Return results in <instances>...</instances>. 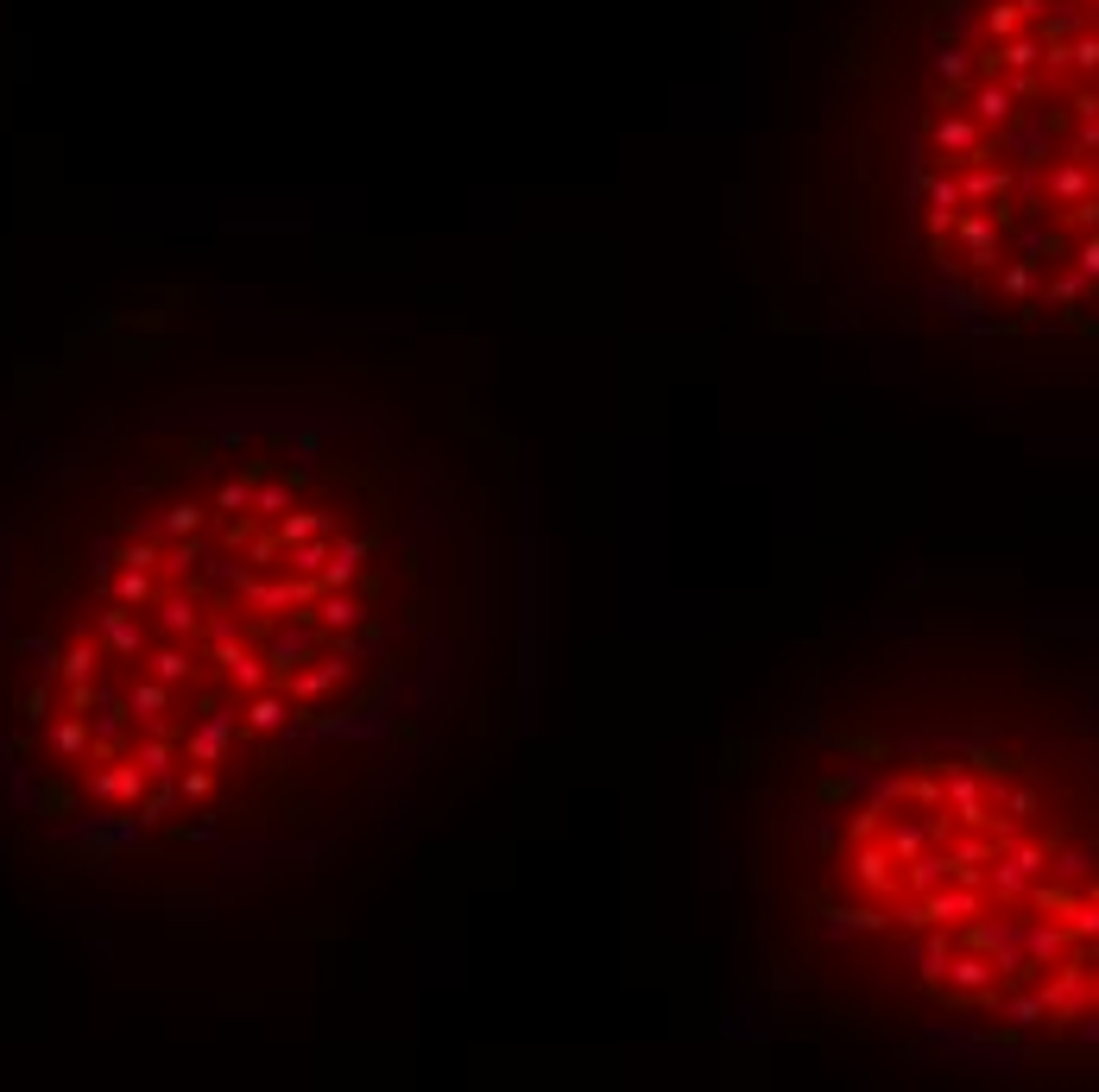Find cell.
Segmentation results:
<instances>
[{
	"label": "cell",
	"instance_id": "1",
	"mask_svg": "<svg viewBox=\"0 0 1099 1092\" xmlns=\"http://www.w3.org/2000/svg\"><path fill=\"white\" fill-rule=\"evenodd\" d=\"M518 619L525 512L455 392L139 399L0 525V796L108 878L342 859L499 720Z\"/></svg>",
	"mask_w": 1099,
	"mask_h": 1092
},
{
	"label": "cell",
	"instance_id": "2",
	"mask_svg": "<svg viewBox=\"0 0 1099 1092\" xmlns=\"http://www.w3.org/2000/svg\"><path fill=\"white\" fill-rule=\"evenodd\" d=\"M701 878L727 1029L1099 1080V619H827L721 746Z\"/></svg>",
	"mask_w": 1099,
	"mask_h": 1092
},
{
	"label": "cell",
	"instance_id": "3",
	"mask_svg": "<svg viewBox=\"0 0 1099 1092\" xmlns=\"http://www.w3.org/2000/svg\"><path fill=\"white\" fill-rule=\"evenodd\" d=\"M784 234L822 329L1099 379V0H847Z\"/></svg>",
	"mask_w": 1099,
	"mask_h": 1092
}]
</instances>
